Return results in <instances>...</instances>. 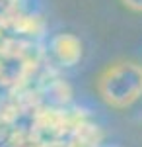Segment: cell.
Instances as JSON below:
<instances>
[{
    "mask_svg": "<svg viewBox=\"0 0 142 147\" xmlns=\"http://www.w3.org/2000/svg\"><path fill=\"white\" fill-rule=\"evenodd\" d=\"M53 51H55L56 59L66 65L72 67L82 59V43L76 35L72 34H60L53 39Z\"/></svg>",
    "mask_w": 142,
    "mask_h": 147,
    "instance_id": "cell-2",
    "label": "cell"
},
{
    "mask_svg": "<svg viewBox=\"0 0 142 147\" xmlns=\"http://www.w3.org/2000/svg\"><path fill=\"white\" fill-rule=\"evenodd\" d=\"M101 100L113 108H129L142 96V67L132 61H119L98 79Z\"/></svg>",
    "mask_w": 142,
    "mask_h": 147,
    "instance_id": "cell-1",
    "label": "cell"
},
{
    "mask_svg": "<svg viewBox=\"0 0 142 147\" xmlns=\"http://www.w3.org/2000/svg\"><path fill=\"white\" fill-rule=\"evenodd\" d=\"M105 147H119V145H105Z\"/></svg>",
    "mask_w": 142,
    "mask_h": 147,
    "instance_id": "cell-4",
    "label": "cell"
},
{
    "mask_svg": "<svg viewBox=\"0 0 142 147\" xmlns=\"http://www.w3.org/2000/svg\"><path fill=\"white\" fill-rule=\"evenodd\" d=\"M121 2L134 12H142V0H121Z\"/></svg>",
    "mask_w": 142,
    "mask_h": 147,
    "instance_id": "cell-3",
    "label": "cell"
}]
</instances>
